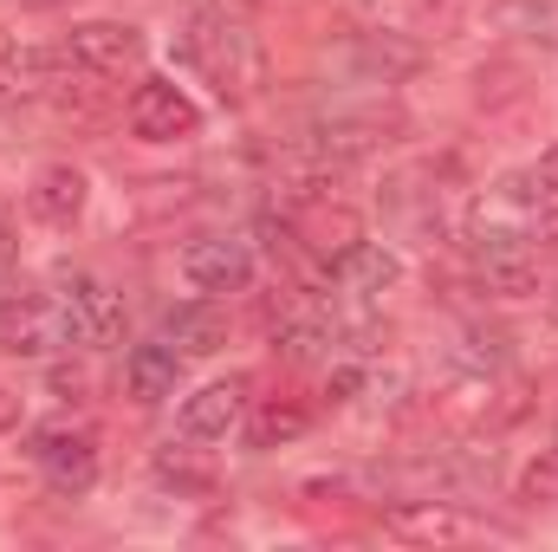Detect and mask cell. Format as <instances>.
<instances>
[{"instance_id": "cell-12", "label": "cell", "mask_w": 558, "mask_h": 552, "mask_svg": "<svg viewBox=\"0 0 558 552\" xmlns=\"http://www.w3.org/2000/svg\"><path fill=\"white\" fill-rule=\"evenodd\" d=\"M26 208H33V221H46V228H72V221L85 215V176H78L72 163H46V169L33 176Z\"/></svg>"}, {"instance_id": "cell-18", "label": "cell", "mask_w": 558, "mask_h": 552, "mask_svg": "<svg viewBox=\"0 0 558 552\" xmlns=\"http://www.w3.org/2000/svg\"><path fill=\"white\" fill-rule=\"evenodd\" d=\"M500 20H507L513 33H526V39L558 46V0H507V7H500Z\"/></svg>"}, {"instance_id": "cell-14", "label": "cell", "mask_w": 558, "mask_h": 552, "mask_svg": "<svg viewBox=\"0 0 558 552\" xmlns=\"http://www.w3.org/2000/svg\"><path fill=\"white\" fill-rule=\"evenodd\" d=\"M241 397H247V391H241L234 377H228V384H202V391L182 404V435H189V442H221V435L241 422Z\"/></svg>"}, {"instance_id": "cell-2", "label": "cell", "mask_w": 558, "mask_h": 552, "mask_svg": "<svg viewBox=\"0 0 558 552\" xmlns=\"http://www.w3.org/2000/svg\"><path fill=\"white\" fill-rule=\"evenodd\" d=\"M0 351H20V358L72 351L65 299L59 292H13V299H0Z\"/></svg>"}, {"instance_id": "cell-16", "label": "cell", "mask_w": 558, "mask_h": 552, "mask_svg": "<svg viewBox=\"0 0 558 552\" xmlns=\"http://www.w3.org/2000/svg\"><path fill=\"white\" fill-rule=\"evenodd\" d=\"M377 143H384V124H377V118H325V124L312 131V149L331 156V163L364 156V149H377Z\"/></svg>"}, {"instance_id": "cell-4", "label": "cell", "mask_w": 558, "mask_h": 552, "mask_svg": "<svg viewBox=\"0 0 558 552\" xmlns=\"http://www.w3.org/2000/svg\"><path fill=\"white\" fill-rule=\"evenodd\" d=\"M131 131L143 143H182L202 131V105L175 79H143L137 92H131Z\"/></svg>"}, {"instance_id": "cell-5", "label": "cell", "mask_w": 558, "mask_h": 552, "mask_svg": "<svg viewBox=\"0 0 558 552\" xmlns=\"http://www.w3.org/2000/svg\"><path fill=\"white\" fill-rule=\"evenodd\" d=\"M65 52H72V65H85L92 79H124V72L143 65L149 46H143L137 26H124V20H85V26H72Z\"/></svg>"}, {"instance_id": "cell-8", "label": "cell", "mask_w": 558, "mask_h": 552, "mask_svg": "<svg viewBox=\"0 0 558 552\" xmlns=\"http://www.w3.org/2000/svg\"><path fill=\"white\" fill-rule=\"evenodd\" d=\"M59 299H65V319H72V345H111L124 332V305L105 279L72 274L59 286Z\"/></svg>"}, {"instance_id": "cell-6", "label": "cell", "mask_w": 558, "mask_h": 552, "mask_svg": "<svg viewBox=\"0 0 558 552\" xmlns=\"http://www.w3.org/2000/svg\"><path fill=\"white\" fill-rule=\"evenodd\" d=\"M474 274H481L487 292H500V299H526V292H539V254H533L520 235L487 228V235L474 241Z\"/></svg>"}, {"instance_id": "cell-1", "label": "cell", "mask_w": 558, "mask_h": 552, "mask_svg": "<svg viewBox=\"0 0 558 552\" xmlns=\"http://www.w3.org/2000/svg\"><path fill=\"white\" fill-rule=\"evenodd\" d=\"M182 59H189L228 105H241V98H254V92L267 85V52H260L254 26H247L241 13H228L221 0H208V7L189 20Z\"/></svg>"}, {"instance_id": "cell-9", "label": "cell", "mask_w": 558, "mask_h": 552, "mask_svg": "<svg viewBox=\"0 0 558 552\" xmlns=\"http://www.w3.org/2000/svg\"><path fill=\"white\" fill-rule=\"evenodd\" d=\"M384 533H397V540H410V547H454V540H474L481 527L461 520V514L441 507V501H403V507L384 514Z\"/></svg>"}, {"instance_id": "cell-13", "label": "cell", "mask_w": 558, "mask_h": 552, "mask_svg": "<svg viewBox=\"0 0 558 552\" xmlns=\"http://www.w3.org/2000/svg\"><path fill=\"white\" fill-rule=\"evenodd\" d=\"M162 338H169L182 358H208V351L228 345V319H221L215 299H189V305H169V312H162Z\"/></svg>"}, {"instance_id": "cell-3", "label": "cell", "mask_w": 558, "mask_h": 552, "mask_svg": "<svg viewBox=\"0 0 558 552\" xmlns=\"http://www.w3.org/2000/svg\"><path fill=\"white\" fill-rule=\"evenodd\" d=\"M33 461H39V475L52 481V494H92L98 488V435L92 429H78V422H52V429H39L33 435Z\"/></svg>"}, {"instance_id": "cell-15", "label": "cell", "mask_w": 558, "mask_h": 552, "mask_svg": "<svg viewBox=\"0 0 558 552\" xmlns=\"http://www.w3.org/2000/svg\"><path fill=\"white\" fill-rule=\"evenodd\" d=\"M507 202H513L520 215L558 221V143L539 156V163H526V169H513V176H507Z\"/></svg>"}, {"instance_id": "cell-10", "label": "cell", "mask_w": 558, "mask_h": 552, "mask_svg": "<svg viewBox=\"0 0 558 552\" xmlns=\"http://www.w3.org/2000/svg\"><path fill=\"white\" fill-rule=\"evenodd\" d=\"M325 279L344 292V299H384L390 286H397V254L390 248H377V241H357V248H344Z\"/></svg>"}, {"instance_id": "cell-17", "label": "cell", "mask_w": 558, "mask_h": 552, "mask_svg": "<svg viewBox=\"0 0 558 552\" xmlns=\"http://www.w3.org/2000/svg\"><path fill=\"white\" fill-rule=\"evenodd\" d=\"M305 422H312V416L299 410V404H267V410L247 422V442H254V448H279V442H299V435H305Z\"/></svg>"}, {"instance_id": "cell-19", "label": "cell", "mask_w": 558, "mask_h": 552, "mask_svg": "<svg viewBox=\"0 0 558 552\" xmlns=\"http://www.w3.org/2000/svg\"><path fill=\"white\" fill-rule=\"evenodd\" d=\"M526 494H558V461H546V468L526 475Z\"/></svg>"}, {"instance_id": "cell-11", "label": "cell", "mask_w": 558, "mask_h": 552, "mask_svg": "<svg viewBox=\"0 0 558 552\" xmlns=\"http://www.w3.org/2000/svg\"><path fill=\"white\" fill-rule=\"evenodd\" d=\"M175 377H182V351H175L169 338L131 345V358H124V391L137 397L143 410L162 404V397H175Z\"/></svg>"}, {"instance_id": "cell-7", "label": "cell", "mask_w": 558, "mask_h": 552, "mask_svg": "<svg viewBox=\"0 0 558 552\" xmlns=\"http://www.w3.org/2000/svg\"><path fill=\"white\" fill-rule=\"evenodd\" d=\"M182 279L195 292H241L254 279V248L234 235H202L182 248Z\"/></svg>"}]
</instances>
